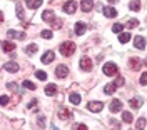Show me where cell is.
<instances>
[{"instance_id": "8", "label": "cell", "mask_w": 147, "mask_h": 130, "mask_svg": "<svg viewBox=\"0 0 147 130\" xmlns=\"http://www.w3.org/2000/svg\"><path fill=\"white\" fill-rule=\"evenodd\" d=\"M146 38L140 37V35H137V37L134 38V45H136V48H139V50H144L146 48Z\"/></svg>"}, {"instance_id": "44", "label": "cell", "mask_w": 147, "mask_h": 130, "mask_svg": "<svg viewBox=\"0 0 147 130\" xmlns=\"http://www.w3.org/2000/svg\"><path fill=\"white\" fill-rule=\"evenodd\" d=\"M146 65H147V60H146Z\"/></svg>"}, {"instance_id": "21", "label": "cell", "mask_w": 147, "mask_h": 130, "mask_svg": "<svg viewBox=\"0 0 147 130\" xmlns=\"http://www.w3.org/2000/svg\"><path fill=\"white\" fill-rule=\"evenodd\" d=\"M69 99H70V102H72L74 105H79V103L82 102V97H80L79 93H70V95H69Z\"/></svg>"}, {"instance_id": "18", "label": "cell", "mask_w": 147, "mask_h": 130, "mask_svg": "<svg viewBox=\"0 0 147 130\" xmlns=\"http://www.w3.org/2000/svg\"><path fill=\"white\" fill-rule=\"evenodd\" d=\"M2 50L3 52H13L15 50V44L13 42H2Z\"/></svg>"}, {"instance_id": "40", "label": "cell", "mask_w": 147, "mask_h": 130, "mask_svg": "<svg viewBox=\"0 0 147 130\" xmlns=\"http://www.w3.org/2000/svg\"><path fill=\"white\" fill-rule=\"evenodd\" d=\"M60 25H62L60 20H54V28H60Z\"/></svg>"}, {"instance_id": "24", "label": "cell", "mask_w": 147, "mask_h": 130, "mask_svg": "<svg viewBox=\"0 0 147 130\" xmlns=\"http://www.w3.org/2000/svg\"><path fill=\"white\" fill-rule=\"evenodd\" d=\"M15 9H17V15H18V19H20V20L25 19V13H24V9H22V3H20V2H17Z\"/></svg>"}, {"instance_id": "33", "label": "cell", "mask_w": 147, "mask_h": 130, "mask_svg": "<svg viewBox=\"0 0 147 130\" xmlns=\"http://www.w3.org/2000/svg\"><path fill=\"white\" fill-rule=\"evenodd\" d=\"M40 35H42V38H52V32L50 30H44Z\"/></svg>"}, {"instance_id": "22", "label": "cell", "mask_w": 147, "mask_h": 130, "mask_svg": "<svg viewBox=\"0 0 147 130\" xmlns=\"http://www.w3.org/2000/svg\"><path fill=\"white\" fill-rule=\"evenodd\" d=\"M129 7H130V10H134V12H139L140 10V2L139 0H130Z\"/></svg>"}, {"instance_id": "23", "label": "cell", "mask_w": 147, "mask_h": 130, "mask_svg": "<svg viewBox=\"0 0 147 130\" xmlns=\"http://www.w3.org/2000/svg\"><path fill=\"white\" fill-rule=\"evenodd\" d=\"M45 93L47 95H55V93H57V87H55L54 84H49L45 87Z\"/></svg>"}, {"instance_id": "39", "label": "cell", "mask_w": 147, "mask_h": 130, "mask_svg": "<svg viewBox=\"0 0 147 130\" xmlns=\"http://www.w3.org/2000/svg\"><path fill=\"white\" fill-rule=\"evenodd\" d=\"M74 129H80V130H87V127L84 125V123H75L74 125Z\"/></svg>"}, {"instance_id": "25", "label": "cell", "mask_w": 147, "mask_h": 130, "mask_svg": "<svg viewBox=\"0 0 147 130\" xmlns=\"http://www.w3.org/2000/svg\"><path fill=\"white\" fill-rule=\"evenodd\" d=\"M122 120L127 122V123H132V112H122Z\"/></svg>"}, {"instance_id": "3", "label": "cell", "mask_w": 147, "mask_h": 130, "mask_svg": "<svg viewBox=\"0 0 147 130\" xmlns=\"http://www.w3.org/2000/svg\"><path fill=\"white\" fill-rule=\"evenodd\" d=\"M92 67H94V64H92V60L89 58V57H82V58H80V68H82V70L90 72Z\"/></svg>"}, {"instance_id": "17", "label": "cell", "mask_w": 147, "mask_h": 130, "mask_svg": "<svg viewBox=\"0 0 147 130\" xmlns=\"http://www.w3.org/2000/svg\"><path fill=\"white\" fill-rule=\"evenodd\" d=\"M85 30H87L85 23H82V22H77V23H75V34H77V35H84Z\"/></svg>"}, {"instance_id": "42", "label": "cell", "mask_w": 147, "mask_h": 130, "mask_svg": "<svg viewBox=\"0 0 147 130\" xmlns=\"http://www.w3.org/2000/svg\"><path fill=\"white\" fill-rule=\"evenodd\" d=\"M110 123H112V125H114V127H120V123L117 120H114V119H112V120H110Z\"/></svg>"}, {"instance_id": "7", "label": "cell", "mask_w": 147, "mask_h": 130, "mask_svg": "<svg viewBox=\"0 0 147 130\" xmlns=\"http://www.w3.org/2000/svg\"><path fill=\"white\" fill-rule=\"evenodd\" d=\"M75 10H77V3H75V2L70 0V2H65V3H64V12H67V13H70V15H72Z\"/></svg>"}, {"instance_id": "34", "label": "cell", "mask_w": 147, "mask_h": 130, "mask_svg": "<svg viewBox=\"0 0 147 130\" xmlns=\"http://www.w3.org/2000/svg\"><path fill=\"white\" fill-rule=\"evenodd\" d=\"M114 84L117 85V87H122V85H124V77H117V78L114 80Z\"/></svg>"}, {"instance_id": "36", "label": "cell", "mask_w": 147, "mask_h": 130, "mask_svg": "<svg viewBox=\"0 0 147 130\" xmlns=\"http://www.w3.org/2000/svg\"><path fill=\"white\" fill-rule=\"evenodd\" d=\"M140 84H142V85H147V72H144V74L140 75Z\"/></svg>"}, {"instance_id": "9", "label": "cell", "mask_w": 147, "mask_h": 130, "mask_svg": "<svg viewBox=\"0 0 147 130\" xmlns=\"http://www.w3.org/2000/svg\"><path fill=\"white\" fill-rule=\"evenodd\" d=\"M129 67H130V70H140V67H142V62L139 60V58H130L129 60Z\"/></svg>"}, {"instance_id": "38", "label": "cell", "mask_w": 147, "mask_h": 130, "mask_svg": "<svg viewBox=\"0 0 147 130\" xmlns=\"http://www.w3.org/2000/svg\"><path fill=\"white\" fill-rule=\"evenodd\" d=\"M37 122H38V127H40V129H42V127H45V123H44V122H45V119H44L42 115H40V117L37 119Z\"/></svg>"}, {"instance_id": "12", "label": "cell", "mask_w": 147, "mask_h": 130, "mask_svg": "<svg viewBox=\"0 0 147 130\" xmlns=\"http://www.w3.org/2000/svg\"><path fill=\"white\" fill-rule=\"evenodd\" d=\"M57 113H59V119H60V120H67V119H70V110H69V109H59Z\"/></svg>"}, {"instance_id": "43", "label": "cell", "mask_w": 147, "mask_h": 130, "mask_svg": "<svg viewBox=\"0 0 147 130\" xmlns=\"http://www.w3.org/2000/svg\"><path fill=\"white\" fill-rule=\"evenodd\" d=\"M110 3H115V2H117V0H109Z\"/></svg>"}, {"instance_id": "6", "label": "cell", "mask_w": 147, "mask_h": 130, "mask_svg": "<svg viewBox=\"0 0 147 130\" xmlns=\"http://www.w3.org/2000/svg\"><path fill=\"white\" fill-rule=\"evenodd\" d=\"M54 58H55V54L52 52V50H47L45 54L42 55V64H50V62H54Z\"/></svg>"}, {"instance_id": "2", "label": "cell", "mask_w": 147, "mask_h": 130, "mask_svg": "<svg viewBox=\"0 0 147 130\" xmlns=\"http://www.w3.org/2000/svg\"><path fill=\"white\" fill-rule=\"evenodd\" d=\"M102 70H104V74L109 75V77H112V75H117V72H119L117 65L114 64V62H107V64H104Z\"/></svg>"}, {"instance_id": "35", "label": "cell", "mask_w": 147, "mask_h": 130, "mask_svg": "<svg viewBox=\"0 0 147 130\" xmlns=\"http://www.w3.org/2000/svg\"><path fill=\"white\" fill-rule=\"evenodd\" d=\"M127 25H129L130 28H134V27H137V25H139V22H137L136 19H132V20H129V23H127Z\"/></svg>"}, {"instance_id": "32", "label": "cell", "mask_w": 147, "mask_h": 130, "mask_svg": "<svg viewBox=\"0 0 147 130\" xmlns=\"http://www.w3.org/2000/svg\"><path fill=\"white\" fill-rule=\"evenodd\" d=\"M144 127H146V119H139L136 123V129H144Z\"/></svg>"}, {"instance_id": "19", "label": "cell", "mask_w": 147, "mask_h": 130, "mask_svg": "<svg viewBox=\"0 0 147 130\" xmlns=\"http://www.w3.org/2000/svg\"><path fill=\"white\" fill-rule=\"evenodd\" d=\"M3 68H5L7 72H13V74H15V72H18V65H17V64H13V62H9V64H5V65H3Z\"/></svg>"}, {"instance_id": "4", "label": "cell", "mask_w": 147, "mask_h": 130, "mask_svg": "<svg viewBox=\"0 0 147 130\" xmlns=\"http://www.w3.org/2000/svg\"><path fill=\"white\" fill-rule=\"evenodd\" d=\"M87 109H89L90 112H94V113H97V112H100L102 109H104V103L102 102H89Z\"/></svg>"}, {"instance_id": "27", "label": "cell", "mask_w": 147, "mask_h": 130, "mask_svg": "<svg viewBox=\"0 0 147 130\" xmlns=\"http://www.w3.org/2000/svg\"><path fill=\"white\" fill-rule=\"evenodd\" d=\"M37 50H38V45H37V44H30V45L25 48V54H28V55H30V54H35Z\"/></svg>"}, {"instance_id": "30", "label": "cell", "mask_w": 147, "mask_h": 130, "mask_svg": "<svg viewBox=\"0 0 147 130\" xmlns=\"http://www.w3.org/2000/svg\"><path fill=\"white\" fill-rule=\"evenodd\" d=\"M122 23H114V25H112V32H114V34H120V32H122Z\"/></svg>"}, {"instance_id": "16", "label": "cell", "mask_w": 147, "mask_h": 130, "mask_svg": "<svg viewBox=\"0 0 147 130\" xmlns=\"http://www.w3.org/2000/svg\"><path fill=\"white\" fill-rule=\"evenodd\" d=\"M92 7H94V2L92 0H82V3H80V9L84 12H90Z\"/></svg>"}, {"instance_id": "11", "label": "cell", "mask_w": 147, "mask_h": 130, "mask_svg": "<svg viewBox=\"0 0 147 130\" xmlns=\"http://www.w3.org/2000/svg\"><path fill=\"white\" fill-rule=\"evenodd\" d=\"M109 109H110V112H112V113H117V112L122 109V102H120V100H112Z\"/></svg>"}, {"instance_id": "15", "label": "cell", "mask_w": 147, "mask_h": 130, "mask_svg": "<svg viewBox=\"0 0 147 130\" xmlns=\"http://www.w3.org/2000/svg\"><path fill=\"white\" fill-rule=\"evenodd\" d=\"M42 3H44V0H27V7L28 9H32V10L38 9Z\"/></svg>"}, {"instance_id": "41", "label": "cell", "mask_w": 147, "mask_h": 130, "mask_svg": "<svg viewBox=\"0 0 147 130\" xmlns=\"http://www.w3.org/2000/svg\"><path fill=\"white\" fill-rule=\"evenodd\" d=\"M35 105H37V100H32V102L28 103L27 107H28V109H34V107H35Z\"/></svg>"}, {"instance_id": "28", "label": "cell", "mask_w": 147, "mask_h": 130, "mask_svg": "<svg viewBox=\"0 0 147 130\" xmlns=\"http://www.w3.org/2000/svg\"><path fill=\"white\" fill-rule=\"evenodd\" d=\"M22 85H24L25 88H28V90H35V88H37V85L34 84V82H30V80H24Z\"/></svg>"}, {"instance_id": "31", "label": "cell", "mask_w": 147, "mask_h": 130, "mask_svg": "<svg viewBox=\"0 0 147 130\" xmlns=\"http://www.w3.org/2000/svg\"><path fill=\"white\" fill-rule=\"evenodd\" d=\"M35 77L38 78V80H45V78H47V74H45V72H42V70H37V72H35Z\"/></svg>"}, {"instance_id": "20", "label": "cell", "mask_w": 147, "mask_h": 130, "mask_svg": "<svg viewBox=\"0 0 147 130\" xmlns=\"http://www.w3.org/2000/svg\"><path fill=\"white\" fill-rule=\"evenodd\" d=\"M115 88H117V85H115L114 82H112V84H107V85H105L104 92H105V95H112V93L115 92Z\"/></svg>"}, {"instance_id": "5", "label": "cell", "mask_w": 147, "mask_h": 130, "mask_svg": "<svg viewBox=\"0 0 147 130\" xmlns=\"http://www.w3.org/2000/svg\"><path fill=\"white\" fill-rule=\"evenodd\" d=\"M55 75H57L59 78H64V77L69 75V68H67L65 65H59V67L55 68Z\"/></svg>"}, {"instance_id": "29", "label": "cell", "mask_w": 147, "mask_h": 130, "mask_svg": "<svg viewBox=\"0 0 147 130\" xmlns=\"http://www.w3.org/2000/svg\"><path fill=\"white\" fill-rule=\"evenodd\" d=\"M129 40H130V34H120L119 42H122V44H127Z\"/></svg>"}, {"instance_id": "14", "label": "cell", "mask_w": 147, "mask_h": 130, "mask_svg": "<svg viewBox=\"0 0 147 130\" xmlns=\"http://www.w3.org/2000/svg\"><path fill=\"white\" fill-rule=\"evenodd\" d=\"M102 12H104V15H105V17H109V19H114V17L117 15V10L112 9V7H104Z\"/></svg>"}, {"instance_id": "1", "label": "cell", "mask_w": 147, "mask_h": 130, "mask_svg": "<svg viewBox=\"0 0 147 130\" xmlns=\"http://www.w3.org/2000/svg\"><path fill=\"white\" fill-rule=\"evenodd\" d=\"M74 52H75V44L70 42V40H67V42H64V44L60 45V54H62L64 57L74 55Z\"/></svg>"}, {"instance_id": "10", "label": "cell", "mask_w": 147, "mask_h": 130, "mask_svg": "<svg viewBox=\"0 0 147 130\" xmlns=\"http://www.w3.org/2000/svg\"><path fill=\"white\" fill-rule=\"evenodd\" d=\"M7 35H9L10 38H18V40H24V38H25V34H24V32H17V30H9Z\"/></svg>"}, {"instance_id": "37", "label": "cell", "mask_w": 147, "mask_h": 130, "mask_svg": "<svg viewBox=\"0 0 147 130\" xmlns=\"http://www.w3.org/2000/svg\"><path fill=\"white\" fill-rule=\"evenodd\" d=\"M0 102H2V107H5V105L9 103V97H7V95H2V99H0Z\"/></svg>"}, {"instance_id": "26", "label": "cell", "mask_w": 147, "mask_h": 130, "mask_svg": "<svg viewBox=\"0 0 147 130\" xmlns=\"http://www.w3.org/2000/svg\"><path fill=\"white\" fill-rule=\"evenodd\" d=\"M140 103H142L140 99H130V100H129V105H130L132 109H139V107H140Z\"/></svg>"}, {"instance_id": "13", "label": "cell", "mask_w": 147, "mask_h": 130, "mask_svg": "<svg viewBox=\"0 0 147 130\" xmlns=\"http://www.w3.org/2000/svg\"><path fill=\"white\" fill-rule=\"evenodd\" d=\"M42 19L45 20V22H50V23H52V22L55 20V13L52 12V10H45V12L42 13Z\"/></svg>"}]
</instances>
